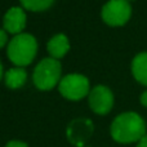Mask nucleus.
Instances as JSON below:
<instances>
[{
	"instance_id": "nucleus-1",
	"label": "nucleus",
	"mask_w": 147,
	"mask_h": 147,
	"mask_svg": "<svg viewBox=\"0 0 147 147\" xmlns=\"http://www.w3.org/2000/svg\"><path fill=\"white\" fill-rule=\"evenodd\" d=\"M110 132L119 143L138 142L146 136V123L136 112H124L114 119Z\"/></svg>"
},
{
	"instance_id": "nucleus-2",
	"label": "nucleus",
	"mask_w": 147,
	"mask_h": 147,
	"mask_svg": "<svg viewBox=\"0 0 147 147\" xmlns=\"http://www.w3.org/2000/svg\"><path fill=\"white\" fill-rule=\"evenodd\" d=\"M38 52V41L30 34H18L8 44V58L17 67H25L34 61Z\"/></svg>"
},
{
	"instance_id": "nucleus-3",
	"label": "nucleus",
	"mask_w": 147,
	"mask_h": 147,
	"mask_svg": "<svg viewBox=\"0 0 147 147\" xmlns=\"http://www.w3.org/2000/svg\"><path fill=\"white\" fill-rule=\"evenodd\" d=\"M62 66L58 59L44 58L36 65L32 74V81L39 90H51L61 80Z\"/></svg>"
},
{
	"instance_id": "nucleus-4",
	"label": "nucleus",
	"mask_w": 147,
	"mask_h": 147,
	"mask_svg": "<svg viewBox=\"0 0 147 147\" xmlns=\"http://www.w3.org/2000/svg\"><path fill=\"white\" fill-rule=\"evenodd\" d=\"M58 90L65 98L70 101H79L89 96V80L80 74H70L59 81Z\"/></svg>"
},
{
	"instance_id": "nucleus-5",
	"label": "nucleus",
	"mask_w": 147,
	"mask_h": 147,
	"mask_svg": "<svg viewBox=\"0 0 147 147\" xmlns=\"http://www.w3.org/2000/svg\"><path fill=\"white\" fill-rule=\"evenodd\" d=\"M132 8L127 0H110L102 8V20L109 26H123L129 21Z\"/></svg>"
},
{
	"instance_id": "nucleus-6",
	"label": "nucleus",
	"mask_w": 147,
	"mask_h": 147,
	"mask_svg": "<svg viewBox=\"0 0 147 147\" xmlns=\"http://www.w3.org/2000/svg\"><path fill=\"white\" fill-rule=\"evenodd\" d=\"M89 107L98 115H106L114 106V94L110 88L105 85H97L88 96Z\"/></svg>"
},
{
	"instance_id": "nucleus-7",
	"label": "nucleus",
	"mask_w": 147,
	"mask_h": 147,
	"mask_svg": "<svg viewBox=\"0 0 147 147\" xmlns=\"http://www.w3.org/2000/svg\"><path fill=\"white\" fill-rule=\"evenodd\" d=\"M93 134V123L89 119H75L67 127V138L76 147H83Z\"/></svg>"
},
{
	"instance_id": "nucleus-8",
	"label": "nucleus",
	"mask_w": 147,
	"mask_h": 147,
	"mask_svg": "<svg viewBox=\"0 0 147 147\" xmlns=\"http://www.w3.org/2000/svg\"><path fill=\"white\" fill-rule=\"evenodd\" d=\"M3 25L4 30L8 31L9 34H22V30L26 26V14L22 8L12 7L3 18Z\"/></svg>"
},
{
	"instance_id": "nucleus-9",
	"label": "nucleus",
	"mask_w": 147,
	"mask_h": 147,
	"mask_svg": "<svg viewBox=\"0 0 147 147\" xmlns=\"http://www.w3.org/2000/svg\"><path fill=\"white\" fill-rule=\"evenodd\" d=\"M70 49V43L69 39L63 34H57L49 40L48 45H47V51L51 54L52 58L59 59L69 52Z\"/></svg>"
},
{
	"instance_id": "nucleus-10",
	"label": "nucleus",
	"mask_w": 147,
	"mask_h": 147,
	"mask_svg": "<svg viewBox=\"0 0 147 147\" xmlns=\"http://www.w3.org/2000/svg\"><path fill=\"white\" fill-rule=\"evenodd\" d=\"M132 72L138 83L147 86V52L140 53L132 62Z\"/></svg>"
},
{
	"instance_id": "nucleus-11",
	"label": "nucleus",
	"mask_w": 147,
	"mask_h": 147,
	"mask_svg": "<svg viewBox=\"0 0 147 147\" xmlns=\"http://www.w3.org/2000/svg\"><path fill=\"white\" fill-rule=\"evenodd\" d=\"M5 85L10 89H18L25 85L27 80V72L23 67H13L5 72Z\"/></svg>"
},
{
	"instance_id": "nucleus-12",
	"label": "nucleus",
	"mask_w": 147,
	"mask_h": 147,
	"mask_svg": "<svg viewBox=\"0 0 147 147\" xmlns=\"http://www.w3.org/2000/svg\"><path fill=\"white\" fill-rule=\"evenodd\" d=\"M22 7L31 12H43L53 5L54 0H20Z\"/></svg>"
},
{
	"instance_id": "nucleus-13",
	"label": "nucleus",
	"mask_w": 147,
	"mask_h": 147,
	"mask_svg": "<svg viewBox=\"0 0 147 147\" xmlns=\"http://www.w3.org/2000/svg\"><path fill=\"white\" fill-rule=\"evenodd\" d=\"M5 147H28V146L22 141H10V142H8L5 145Z\"/></svg>"
},
{
	"instance_id": "nucleus-14",
	"label": "nucleus",
	"mask_w": 147,
	"mask_h": 147,
	"mask_svg": "<svg viewBox=\"0 0 147 147\" xmlns=\"http://www.w3.org/2000/svg\"><path fill=\"white\" fill-rule=\"evenodd\" d=\"M8 41V36H7V32H5L3 28H0V49L3 48V47L7 44Z\"/></svg>"
},
{
	"instance_id": "nucleus-15",
	"label": "nucleus",
	"mask_w": 147,
	"mask_h": 147,
	"mask_svg": "<svg viewBox=\"0 0 147 147\" xmlns=\"http://www.w3.org/2000/svg\"><path fill=\"white\" fill-rule=\"evenodd\" d=\"M137 147H147V134L145 137H142L137 143Z\"/></svg>"
},
{
	"instance_id": "nucleus-16",
	"label": "nucleus",
	"mask_w": 147,
	"mask_h": 147,
	"mask_svg": "<svg viewBox=\"0 0 147 147\" xmlns=\"http://www.w3.org/2000/svg\"><path fill=\"white\" fill-rule=\"evenodd\" d=\"M141 103H142L145 107H147V90L143 92L142 96H141Z\"/></svg>"
},
{
	"instance_id": "nucleus-17",
	"label": "nucleus",
	"mask_w": 147,
	"mask_h": 147,
	"mask_svg": "<svg viewBox=\"0 0 147 147\" xmlns=\"http://www.w3.org/2000/svg\"><path fill=\"white\" fill-rule=\"evenodd\" d=\"M1 76H3V65L0 62V80H1Z\"/></svg>"
},
{
	"instance_id": "nucleus-18",
	"label": "nucleus",
	"mask_w": 147,
	"mask_h": 147,
	"mask_svg": "<svg viewBox=\"0 0 147 147\" xmlns=\"http://www.w3.org/2000/svg\"><path fill=\"white\" fill-rule=\"evenodd\" d=\"M127 1H128V3H129V1H132V0H127Z\"/></svg>"
}]
</instances>
